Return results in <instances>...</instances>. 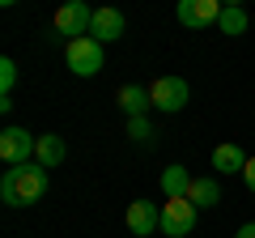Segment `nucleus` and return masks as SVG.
Instances as JSON below:
<instances>
[{
    "label": "nucleus",
    "mask_w": 255,
    "mask_h": 238,
    "mask_svg": "<svg viewBox=\"0 0 255 238\" xmlns=\"http://www.w3.org/2000/svg\"><path fill=\"white\" fill-rule=\"evenodd\" d=\"M47 187H51V179H47V170L38 162L13 166V170H4V179H0V200L9 204V209H30V204H38L47 196Z\"/></svg>",
    "instance_id": "obj_1"
},
{
    "label": "nucleus",
    "mask_w": 255,
    "mask_h": 238,
    "mask_svg": "<svg viewBox=\"0 0 255 238\" xmlns=\"http://www.w3.org/2000/svg\"><path fill=\"white\" fill-rule=\"evenodd\" d=\"M64 64L73 68L77 77H98V73H102V64H107V55H102V43H98L94 34L73 38V43L64 47Z\"/></svg>",
    "instance_id": "obj_2"
},
{
    "label": "nucleus",
    "mask_w": 255,
    "mask_h": 238,
    "mask_svg": "<svg viewBox=\"0 0 255 238\" xmlns=\"http://www.w3.org/2000/svg\"><path fill=\"white\" fill-rule=\"evenodd\" d=\"M34 153H38V136H34V132L17 128V123H9V128L0 132V162L9 166V170H13V166H30Z\"/></svg>",
    "instance_id": "obj_3"
},
{
    "label": "nucleus",
    "mask_w": 255,
    "mask_h": 238,
    "mask_svg": "<svg viewBox=\"0 0 255 238\" xmlns=\"http://www.w3.org/2000/svg\"><path fill=\"white\" fill-rule=\"evenodd\" d=\"M149 98H153V111H162V115H174V111L187 107L191 85L183 81V77H157V81L149 85Z\"/></svg>",
    "instance_id": "obj_4"
},
{
    "label": "nucleus",
    "mask_w": 255,
    "mask_h": 238,
    "mask_svg": "<svg viewBox=\"0 0 255 238\" xmlns=\"http://www.w3.org/2000/svg\"><path fill=\"white\" fill-rule=\"evenodd\" d=\"M55 30L68 34V43H73V38H85L94 30V9L85 4V0H68V4H60V9H55Z\"/></svg>",
    "instance_id": "obj_5"
},
{
    "label": "nucleus",
    "mask_w": 255,
    "mask_h": 238,
    "mask_svg": "<svg viewBox=\"0 0 255 238\" xmlns=\"http://www.w3.org/2000/svg\"><path fill=\"white\" fill-rule=\"evenodd\" d=\"M196 204L183 196V200H166L162 204V234L166 238H187L191 230H196Z\"/></svg>",
    "instance_id": "obj_6"
},
{
    "label": "nucleus",
    "mask_w": 255,
    "mask_h": 238,
    "mask_svg": "<svg viewBox=\"0 0 255 238\" xmlns=\"http://www.w3.org/2000/svg\"><path fill=\"white\" fill-rule=\"evenodd\" d=\"M174 17H179V26H187V30H204V26H217L221 21V4L217 0H179Z\"/></svg>",
    "instance_id": "obj_7"
},
{
    "label": "nucleus",
    "mask_w": 255,
    "mask_h": 238,
    "mask_svg": "<svg viewBox=\"0 0 255 238\" xmlns=\"http://www.w3.org/2000/svg\"><path fill=\"white\" fill-rule=\"evenodd\" d=\"M124 221H128V230H132L136 238H153L157 230H162V209H157L153 200H132Z\"/></svg>",
    "instance_id": "obj_8"
},
{
    "label": "nucleus",
    "mask_w": 255,
    "mask_h": 238,
    "mask_svg": "<svg viewBox=\"0 0 255 238\" xmlns=\"http://www.w3.org/2000/svg\"><path fill=\"white\" fill-rule=\"evenodd\" d=\"M98 43H115V38L128 34V17L119 9H94V30H90Z\"/></svg>",
    "instance_id": "obj_9"
},
{
    "label": "nucleus",
    "mask_w": 255,
    "mask_h": 238,
    "mask_svg": "<svg viewBox=\"0 0 255 238\" xmlns=\"http://www.w3.org/2000/svg\"><path fill=\"white\" fill-rule=\"evenodd\" d=\"M247 162H251V157H247L238 145H217L213 149V170L217 174H243Z\"/></svg>",
    "instance_id": "obj_10"
},
{
    "label": "nucleus",
    "mask_w": 255,
    "mask_h": 238,
    "mask_svg": "<svg viewBox=\"0 0 255 238\" xmlns=\"http://www.w3.org/2000/svg\"><path fill=\"white\" fill-rule=\"evenodd\" d=\"M64 153H68V145H64V136H55V132H47V136H38V153H34V162L43 166V170H55V166L64 162Z\"/></svg>",
    "instance_id": "obj_11"
},
{
    "label": "nucleus",
    "mask_w": 255,
    "mask_h": 238,
    "mask_svg": "<svg viewBox=\"0 0 255 238\" xmlns=\"http://www.w3.org/2000/svg\"><path fill=\"white\" fill-rule=\"evenodd\" d=\"M119 107H124L128 119L145 115V111L153 107V98H149V85H124V90H119Z\"/></svg>",
    "instance_id": "obj_12"
},
{
    "label": "nucleus",
    "mask_w": 255,
    "mask_h": 238,
    "mask_svg": "<svg viewBox=\"0 0 255 238\" xmlns=\"http://www.w3.org/2000/svg\"><path fill=\"white\" fill-rule=\"evenodd\" d=\"M162 192H166V200H183V196L191 192L187 166H166V170H162Z\"/></svg>",
    "instance_id": "obj_13"
},
{
    "label": "nucleus",
    "mask_w": 255,
    "mask_h": 238,
    "mask_svg": "<svg viewBox=\"0 0 255 238\" xmlns=\"http://www.w3.org/2000/svg\"><path fill=\"white\" fill-rule=\"evenodd\" d=\"M187 200L196 204V209H213V204H221V183L217 179H191Z\"/></svg>",
    "instance_id": "obj_14"
},
{
    "label": "nucleus",
    "mask_w": 255,
    "mask_h": 238,
    "mask_svg": "<svg viewBox=\"0 0 255 238\" xmlns=\"http://www.w3.org/2000/svg\"><path fill=\"white\" fill-rule=\"evenodd\" d=\"M217 30H221V34H230V38L247 34V13L238 9V4H230V9H221V21H217Z\"/></svg>",
    "instance_id": "obj_15"
},
{
    "label": "nucleus",
    "mask_w": 255,
    "mask_h": 238,
    "mask_svg": "<svg viewBox=\"0 0 255 238\" xmlns=\"http://www.w3.org/2000/svg\"><path fill=\"white\" fill-rule=\"evenodd\" d=\"M128 136L136 140V145H149V140H153V123H149V115L128 119Z\"/></svg>",
    "instance_id": "obj_16"
},
{
    "label": "nucleus",
    "mask_w": 255,
    "mask_h": 238,
    "mask_svg": "<svg viewBox=\"0 0 255 238\" xmlns=\"http://www.w3.org/2000/svg\"><path fill=\"white\" fill-rule=\"evenodd\" d=\"M13 85H17V64H13L9 55H4V60H0V98H4V102H9Z\"/></svg>",
    "instance_id": "obj_17"
},
{
    "label": "nucleus",
    "mask_w": 255,
    "mask_h": 238,
    "mask_svg": "<svg viewBox=\"0 0 255 238\" xmlns=\"http://www.w3.org/2000/svg\"><path fill=\"white\" fill-rule=\"evenodd\" d=\"M243 183H247V187H251V192H255V157H251V162H247V170H243Z\"/></svg>",
    "instance_id": "obj_18"
},
{
    "label": "nucleus",
    "mask_w": 255,
    "mask_h": 238,
    "mask_svg": "<svg viewBox=\"0 0 255 238\" xmlns=\"http://www.w3.org/2000/svg\"><path fill=\"white\" fill-rule=\"evenodd\" d=\"M234 238H255V221H247V226H243V230H238V234H234Z\"/></svg>",
    "instance_id": "obj_19"
}]
</instances>
